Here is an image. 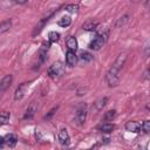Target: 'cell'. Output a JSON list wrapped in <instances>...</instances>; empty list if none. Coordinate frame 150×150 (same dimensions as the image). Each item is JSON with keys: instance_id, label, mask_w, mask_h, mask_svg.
<instances>
[{"instance_id": "obj_7", "label": "cell", "mask_w": 150, "mask_h": 150, "mask_svg": "<svg viewBox=\"0 0 150 150\" xmlns=\"http://www.w3.org/2000/svg\"><path fill=\"white\" fill-rule=\"evenodd\" d=\"M77 55L75 54V52L73 50H68L66 53V63L69 66V67H74L77 62Z\"/></svg>"}, {"instance_id": "obj_29", "label": "cell", "mask_w": 150, "mask_h": 150, "mask_svg": "<svg viewBox=\"0 0 150 150\" xmlns=\"http://www.w3.org/2000/svg\"><path fill=\"white\" fill-rule=\"evenodd\" d=\"M134 2H141V1H145V0H132Z\"/></svg>"}, {"instance_id": "obj_9", "label": "cell", "mask_w": 150, "mask_h": 150, "mask_svg": "<svg viewBox=\"0 0 150 150\" xmlns=\"http://www.w3.org/2000/svg\"><path fill=\"white\" fill-rule=\"evenodd\" d=\"M4 139H5V144L9 148L15 146V144L18 143V136L14 134H7L6 136H4Z\"/></svg>"}, {"instance_id": "obj_19", "label": "cell", "mask_w": 150, "mask_h": 150, "mask_svg": "<svg viewBox=\"0 0 150 150\" xmlns=\"http://www.w3.org/2000/svg\"><path fill=\"white\" fill-rule=\"evenodd\" d=\"M128 20H129V14H124L123 16H121L120 19H117V21H116L115 26H116V27H121V26H124V25L128 22Z\"/></svg>"}, {"instance_id": "obj_22", "label": "cell", "mask_w": 150, "mask_h": 150, "mask_svg": "<svg viewBox=\"0 0 150 150\" xmlns=\"http://www.w3.org/2000/svg\"><path fill=\"white\" fill-rule=\"evenodd\" d=\"M11 118V112L8 111H2L1 112V116H0V123L1 124H6Z\"/></svg>"}, {"instance_id": "obj_6", "label": "cell", "mask_w": 150, "mask_h": 150, "mask_svg": "<svg viewBox=\"0 0 150 150\" xmlns=\"http://www.w3.org/2000/svg\"><path fill=\"white\" fill-rule=\"evenodd\" d=\"M12 81H13V76H12L11 74L5 75V76L1 79V82H0V93L6 91V89L12 84Z\"/></svg>"}, {"instance_id": "obj_11", "label": "cell", "mask_w": 150, "mask_h": 150, "mask_svg": "<svg viewBox=\"0 0 150 150\" xmlns=\"http://www.w3.org/2000/svg\"><path fill=\"white\" fill-rule=\"evenodd\" d=\"M66 46H67L68 50L76 52V49H77V40H76V38L69 36V38L66 40Z\"/></svg>"}, {"instance_id": "obj_1", "label": "cell", "mask_w": 150, "mask_h": 150, "mask_svg": "<svg viewBox=\"0 0 150 150\" xmlns=\"http://www.w3.org/2000/svg\"><path fill=\"white\" fill-rule=\"evenodd\" d=\"M120 68L112 66L108 73L105 74V81L108 83L109 87H116L118 83H120V77H118V73H120Z\"/></svg>"}, {"instance_id": "obj_20", "label": "cell", "mask_w": 150, "mask_h": 150, "mask_svg": "<svg viewBox=\"0 0 150 150\" xmlns=\"http://www.w3.org/2000/svg\"><path fill=\"white\" fill-rule=\"evenodd\" d=\"M79 57H80L81 61H84V62H89V61H91V60L94 59L93 55H91L90 53H88V52H82Z\"/></svg>"}, {"instance_id": "obj_10", "label": "cell", "mask_w": 150, "mask_h": 150, "mask_svg": "<svg viewBox=\"0 0 150 150\" xmlns=\"http://www.w3.org/2000/svg\"><path fill=\"white\" fill-rule=\"evenodd\" d=\"M141 129V125L138 122L136 121H128L125 123V130L127 131H130V132H138Z\"/></svg>"}, {"instance_id": "obj_26", "label": "cell", "mask_w": 150, "mask_h": 150, "mask_svg": "<svg viewBox=\"0 0 150 150\" xmlns=\"http://www.w3.org/2000/svg\"><path fill=\"white\" fill-rule=\"evenodd\" d=\"M144 53H145V55H150V40L148 41V43L144 47Z\"/></svg>"}, {"instance_id": "obj_13", "label": "cell", "mask_w": 150, "mask_h": 150, "mask_svg": "<svg viewBox=\"0 0 150 150\" xmlns=\"http://www.w3.org/2000/svg\"><path fill=\"white\" fill-rule=\"evenodd\" d=\"M114 128H115V125H114L112 123H109V122H104V123H102L101 125H98V130H100L101 132H104V134L111 132V131L114 130Z\"/></svg>"}, {"instance_id": "obj_23", "label": "cell", "mask_w": 150, "mask_h": 150, "mask_svg": "<svg viewBox=\"0 0 150 150\" xmlns=\"http://www.w3.org/2000/svg\"><path fill=\"white\" fill-rule=\"evenodd\" d=\"M60 39V33H57V32H49V34H48V40L50 41V42H56L57 40Z\"/></svg>"}, {"instance_id": "obj_30", "label": "cell", "mask_w": 150, "mask_h": 150, "mask_svg": "<svg viewBox=\"0 0 150 150\" xmlns=\"http://www.w3.org/2000/svg\"><path fill=\"white\" fill-rule=\"evenodd\" d=\"M149 70H150V67H149Z\"/></svg>"}, {"instance_id": "obj_18", "label": "cell", "mask_w": 150, "mask_h": 150, "mask_svg": "<svg viewBox=\"0 0 150 150\" xmlns=\"http://www.w3.org/2000/svg\"><path fill=\"white\" fill-rule=\"evenodd\" d=\"M48 48H49V43H43L42 45V47H41V49H40V52H39V55H40V59H41V62H43L45 61V56L47 55V52H48Z\"/></svg>"}, {"instance_id": "obj_21", "label": "cell", "mask_w": 150, "mask_h": 150, "mask_svg": "<svg viewBox=\"0 0 150 150\" xmlns=\"http://www.w3.org/2000/svg\"><path fill=\"white\" fill-rule=\"evenodd\" d=\"M115 117H116V110H108V111L104 114L103 120H104V121H112Z\"/></svg>"}, {"instance_id": "obj_3", "label": "cell", "mask_w": 150, "mask_h": 150, "mask_svg": "<svg viewBox=\"0 0 150 150\" xmlns=\"http://www.w3.org/2000/svg\"><path fill=\"white\" fill-rule=\"evenodd\" d=\"M87 120V104L86 103H81L77 105L76 108V112H75V122L79 125H83L86 123Z\"/></svg>"}, {"instance_id": "obj_24", "label": "cell", "mask_w": 150, "mask_h": 150, "mask_svg": "<svg viewBox=\"0 0 150 150\" xmlns=\"http://www.w3.org/2000/svg\"><path fill=\"white\" fill-rule=\"evenodd\" d=\"M64 9L67 12H70V13H77L79 12V5H75V4H70V5H67L64 7Z\"/></svg>"}, {"instance_id": "obj_5", "label": "cell", "mask_w": 150, "mask_h": 150, "mask_svg": "<svg viewBox=\"0 0 150 150\" xmlns=\"http://www.w3.org/2000/svg\"><path fill=\"white\" fill-rule=\"evenodd\" d=\"M38 109H39V104L33 101V102L28 105V108L26 109V112H25V115H23V118H25V120L32 118V117L35 115V112L38 111Z\"/></svg>"}, {"instance_id": "obj_28", "label": "cell", "mask_w": 150, "mask_h": 150, "mask_svg": "<svg viewBox=\"0 0 150 150\" xmlns=\"http://www.w3.org/2000/svg\"><path fill=\"white\" fill-rule=\"evenodd\" d=\"M16 4H20V5H23V4H26L27 2V0H14Z\"/></svg>"}, {"instance_id": "obj_12", "label": "cell", "mask_w": 150, "mask_h": 150, "mask_svg": "<svg viewBox=\"0 0 150 150\" xmlns=\"http://www.w3.org/2000/svg\"><path fill=\"white\" fill-rule=\"evenodd\" d=\"M26 88H27V83H22L21 86L18 87V89L15 90V94H14V100L15 101H19V100H21L23 97Z\"/></svg>"}, {"instance_id": "obj_25", "label": "cell", "mask_w": 150, "mask_h": 150, "mask_svg": "<svg viewBox=\"0 0 150 150\" xmlns=\"http://www.w3.org/2000/svg\"><path fill=\"white\" fill-rule=\"evenodd\" d=\"M141 128H142L143 132H145V134H150V121H149V120H148V121H144Z\"/></svg>"}, {"instance_id": "obj_17", "label": "cell", "mask_w": 150, "mask_h": 150, "mask_svg": "<svg viewBox=\"0 0 150 150\" xmlns=\"http://www.w3.org/2000/svg\"><path fill=\"white\" fill-rule=\"evenodd\" d=\"M57 23H59V26H61V27H68L70 23H71V19H70V16H62L59 21H57Z\"/></svg>"}, {"instance_id": "obj_14", "label": "cell", "mask_w": 150, "mask_h": 150, "mask_svg": "<svg viewBox=\"0 0 150 150\" xmlns=\"http://www.w3.org/2000/svg\"><path fill=\"white\" fill-rule=\"evenodd\" d=\"M97 22H94V21H87L83 23L82 28L84 30H88V32H93V30H96V27H97Z\"/></svg>"}, {"instance_id": "obj_16", "label": "cell", "mask_w": 150, "mask_h": 150, "mask_svg": "<svg viewBox=\"0 0 150 150\" xmlns=\"http://www.w3.org/2000/svg\"><path fill=\"white\" fill-rule=\"evenodd\" d=\"M107 102H108V97H102V98L97 100V101L94 103V107L96 108V110H102L103 107L107 104Z\"/></svg>"}, {"instance_id": "obj_27", "label": "cell", "mask_w": 150, "mask_h": 150, "mask_svg": "<svg viewBox=\"0 0 150 150\" xmlns=\"http://www.w3.org/2000/svg\"><path fill=\"white\" fill-rule=\"evenodd\" d=\"M56 109H57V107H56V108H53V109H52V110L49 111V114H48V115H47V116H46L45 118H49L50 116H53V115H54V112L56 111Z\"/></svg>"}, {"instance_id": "obj_8", "label": "cell", "mask_w": 150, "mask_h": 150, "mask_svg": "<svg viewBox=\"0 0 150 150\" xmlns=\"http://www.w3.org/2000/svg\"><path fill=\"white\" fill-rule=\"evenodd\" d=\"M57 137H59V142H60V144H62V145H69V134H68V131H67V129H61L60 131H59V135H57Z\"/></svg>"}, {"instance_id": "obj_4", "label": "cell", "mask_w": 150, "mask_h": 150, "mask_svg": "<svg viewBox=\"0 0 150 150\" xmlns=\"http://www.w3.org/2000/svg\"><path fill=\"white\" fill-rule=\"evenodd\" d=\"M105 41H107V34H103V33L97 34L96 38L89 43V48L93 49V50H98V49H101L103 47Z\"/></svg>"}, {"instance_id": "obj_2", "label": "cell", "mask_w": 150, "mask_h": 150, "mask_svg": "<svg viewBox=\"0 0 150 150\" xmlns=\"http://www.w3.org/2000/svg\"><path fill=\"white\" fill-rule=\"evenodd\" d=\"M64 74V66L61 61H57V62H54L49 68H48V75L49 77L56 80V79H60L62 75Z\"/></svg>"}, {"instance_id": "obj_15", "label": "cell", "mask_w": 150, "mask_h": 150, "mask_svg": "<svg viewBox=\"0 0 150 150\" xmlns=\"http://www.w3.org/2000/svg\"><path fill=\"white\" fill-rule=\"evenodd\" d=\"M11 27H12V20H11V19H8V20H4V21L1 22V26H0V33L4 34V33L7 32Z\"/></svg>"}]
</instances>
